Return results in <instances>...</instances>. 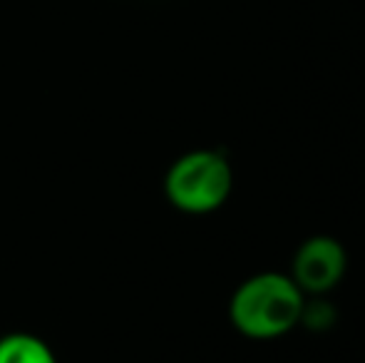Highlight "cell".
<instances>
[{
  "label": "cell",
  "mask_w": 365,
  "mask_h": 363,
  "mask_svg": "<svg viewBox=\"0 0 365 363\" xmlns=\"http://www.w3.org/2000/svg\"><path fill=\"white\" fill-rule=\"evenodd\" d=\"M0 363H58V359L38 336L8 334L0 339Z\"/></svg>",
  "instance_id": "cell-4"
},
{
  "label": "cell",
  "mask_w": 365,
  "mask_h": 363,
  "mask_svg": "<svg viewBox=\"0 0 365 363\" xmlns=\"http://www.w3.org/2000/svg\"><path fill=\"white\" fill-rule=\"evenodd\" d=\"M231 184V165L221 152L194 150L169 167L164 177V194L179 212L209 214L229 199Z\"/></svg>",
  "instance_id": "cell-2"
},
{
  "label": "cell",
  "mask_w": 365,
  "mask_h": 363,
  "mask_svg": "<svg viewBox=\"0 0 365 363\" xmlns=\"http://www.w3.org/2000/svg\"><path fill=\"white\" fill-rule=\"evenodd\" d=\"M346 249L333 237H311L293 257L291 279L303 294H326L346 274Z\"/></svg>",
  "instance_id": "cell-3"
},
{
  "label": "cell",
  "mask_w": 365,
  "mask_h": 363,
  "mask_svg": "<svg viewBox=\"0 0 365 363\" xmlns=\"http://www.w3.org/2000/svg\"><path fill=\"white\" fill-rule=\"evenodd\" d=\"M306 314V294L286 274L261 272L234 291L229 304L231 324L256 341L289 334Z\"/></svg>",
  "instance_id": "cell-1"
}]
</instances>
